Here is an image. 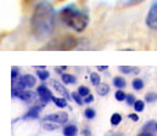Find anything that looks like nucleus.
Segmentation results:
<instances>
[{"mask_svg": "<svg viewBox=\"0 0 157 136\" xmlns=\"http://www.w3.org/2000/svg\"><path fill=\"white\" fill-rule=\"evenodd\" d=\"M55 28V11L50 2L41 1L37 4L31 18V29L37 39L49 38Z\"/></svg>", "mask_w": 157, "mask_h": 136, "instance_id": "obj_1", "label": "nucleus"}, {"mask_svg": "<svg viewBox=\"0 0 157 136\" xmlns=\"http://www.w3.org/2000/svg\"><path fill=\"white\" fill-rule=\"evenodd\" d=\"M60 20L70 28H72L76 32H83L88 23L89 17L86 13L80 11L75 5H67L60 11Z\"/></svg>", "mask_w": 157, "mask_h": 136, "instance_id": "obj_2", "label": "nucleus"}, {"mask_svg": "<svg viewBox=\"0 0 157 136\" xmlns=\"http://www.w3.org/2000/svg\"><path fill=\"white\" fill-rule=\"evenodd\" d=\"M77 45V39L75 37H71V35H66V37H62L57 40H55L52 44H50V47L54 49V50H61V51H68V50H72L75 49Z\"/></svg>", "mask_w": 157, "mask_h": 136, "instance_id": "obj_3", "label": "nucleus"}, {"mask_svg": "<svg viewBox=\"0 0 157 136\" xmlns=\"http://www.w3.org/2000/svg\"><path fill=\"white\" fill-rule=\"evenodd\" d=\"M146 26L151 29H157V0H154L150 9H149V12H147V16H146Z\"/></svg>", "mask_w": 157, "mask_h": 136, "instance_id": "obj_4", "label": "nucleus"}, {"mask_svg": "<svg viewBox=\"0 0 157 136\" xmlns=\"http://www.w3.org/2000/svg\"><path fill=\"white\" fill-rule=\"evenodd\" d=\"M45 120L48 122H51V123H57V124H63L68 120V114L66 112H56V113H52V114H49L44 118Z\"/></svg>", "mask_w": 157, "mask_h": 136, "instance_id": "obj_5", "label": "nucleus"}, {"mask_svg": "<svg viewBox=\"0 0 157 136\" xmlns=\"http://www.w3.org/2000/svg\"><path fill=\"white\" fill-rule=\"evenodd\" d=\"M37 94L39 95V97L44 101V102H48V101H50V100L52 98V94H51V91L49 90L46 86H44V85L38 86Z\"/></svg>", "mask_w": 157, "mask_h": 136, "instance_id": "obj_6", "label": "nucleus"}, {"mask_svg": "<svg viewBox=\"0 0 157 136\" xmlns=\"http://www.w3.org/2000/svg\"><path fill=\"white\" fill-rule=\"evenodd\" d=\"M52 86H54V89L57 91L59 94H61V95L65 96L66 98H70V94H68V91L66 90V88H65L60 82L54 80V82H52Z\"/></svg>", "mask_w": 157, "mask_h": 136, "instance_id": "obj_7", "label": "nucleus"}, {"mask_svg": "<svg viewBox=\"0 0 157 136\" xmlns=\"http://www.w3.org/2000/svg\"><path fill=\"white\" fill-rule=\"evenodd\" d=\"M21 100H23V101H26V102H31V101H34V97H36V95L32 92V91H22L21 94H20V96H18Z\"/></svg>", "mask_w": 157, "mask_h": 136, "instance_id": "obj_8", "label": "nucleus"}, {"mask_svg": "<svg viewBox=\"0 0 157 136\" xmlns=\"http://www.w3.org/2000/svg\"><path fill=\"white\" fill-rule=\"evenodd\" d=\"M40 106H34V107H32L29 111H28V113L25 116V118H37L38 116H39V112H40Z\"/></svg>", "mask_w": 157, "mask_h": 136, "instance_id": "obj_9", "label": "nucleus"}, {"mask_svg": "<svg viewBox=\"0 0 157 136\" xmlns=\"http://www.w3.org/2000/svg\"><path fill=\"white\" fill-rule=\"evenodd\" d=\"M23 80H25V84L27 88H33L36 85V78L32 75V74H26L23 75Z\"/></svg>", "mask_w": 157, "mask_h": 136, "instance_id": "obj_10", "label": "nucleus"}, {"mask_svg": "<svg viewBox=\"0 0 157 136\" xmlns=\"http://www.w3.org/2000/svg\"><path fill=\"white\" fill-rule=\"evenodd\" d=\"M119 71L122 73H125V74H132V73H139V68L136 67H129V66H121L119 67Z\"/></svg>", "mask_w": 157, "mask_h": 136, "instance_id": "obj_11", "label": "nucleus"}, {"mask_svg": "<svg viewBox=\"0 0 157 136\" xmlns=\"http://www.w3.org/2000/svg\"><path fill=\"white\" fill-rule=\"evenodd\" d=\"M109 91H110V86H109L107 84L101 83V84L98 85V94H99L100 96H106V95L109 94Z\"/></svg>", "mask_w": 157, "mask_h": 136, "instance_id": "obj_12", "label": "nucleus"}, {"mask_svg": "<svg viewBox=\"0 0 157 136\" xmlns=\"http://www.w3.org/2000/svg\"><path fill=\"white\" fill-rule=\"evenodd\" d=\"M77 134V128L75 125H68L63 129V135L65 136H76Z\"/></svg>", "mask_w": 157, "mask_h": 136, "instance_id": "obj_13", "label": "nucleus"}, {"mask_svg": "<svg viewBox=\"0 0 157 136\" xmlns=\"http://www.w3.org/2000/svg\"><path fill=\"white\" fill-rule=\"evenodd\" d=\"M52 101H54V103L57 106V107H60V108H65L66 106H67V102H66V100L65 98H60V97H54L52 96Z\"/></svg>", "mask_w": 157, "mask_h": 136, "instance_id": "obj_14", "label": "nucleus"}, {"mask_svg": "<svg viewBox=\"0 0 157 136\" xmlns=\"http://www.w3.org/2000/svg\"><path fill=\"white\" fill-rule=\"evenodd\" d=\"M62 83L65 84H75L76 83V78L71 74H62Z\"/></svg>", "mask_w": 157, "mask_h": 136, "instance_id": "obj_15", "label": "nucleus"}, {"mask_svg": "<svg viewBox=\"0 0 157 136\" xmlns=\"http://www.w3.org/2000/svg\"><path fill=\"white\" fill-rule=\"evenodd\" d=\"M132 86H133V89H134V90L139 91V90H141V89L144 88V83H143V80H141V79L136 78V79H134V80H133Z\"/></svg>", "mask_w": 157, "mask_h": 136, "instance_id": "obj_16", "label": "nucleus"}, {"mask_svg": "<svg viewBox=\"0 0 157 136\" xmlns=\"http://www.w3.org/2000/svg\"><path fill=\"white\" fill-rule=\"evenodd\" d=\"M113 84H115V86L118 88V89L125 88V80H124L123 78H121V77H116V78L113 79Z\"/></svg>", "mask_w": 157, "mask_h": 136, "instance_id": "obj_17", "label": "nucleus"}, {"mask_svg": "<svg viewBox=\"0 0 157 136\" xmlns=\"http://www.w3.org/2000/svg\"><path fill=\"white\" fill-rule=\"evenodd\" d=\"M90 80H91L93 85H95V86H98L99 84H101V79H100V75H99L98 73H95V72L90 74Z\"/></svg>", "mask_w": 157, "mask_h": 136, "instance_id": "obj_18", "label": "nucleus"}, {"mask_svg": "<svg viewBox=\"0 0 157 136\" xmlns=\"http://www.w3.org/2000/svg\"><path fill=\"white\" fill-rule=\"evenodd\" d=\"M122 122V116L119 113H113L111 117V124L112 125H118Z\"/></svg>", "mask_w": 157, "mask_h": 136, "instance_id": "obj_19", "label": "nucleus"}, {"mask_svg": "<svg viewBox=\"0 0 157 136\" xmlns=\"http://www.w3.org/2000/svg\"><path fill=\"white\" fill-rule=\"evenodd\" d=\"M144 107H145V105H144V102H143L141 100H136V101H135V103H134V109H135V112H143V111H144Z\"/></svg>", "mask_w": 157, "mask_h": 136, "instance_id": "obj_20", "label": "nucleus"}, {"mask_svg": "<svg viewBox=\"0 0 157 136\" xmlns=\"http://www.w3.org/2000/svg\"><path fill=\"white\" fill-rule=\"evenodd\" d=\"M145 100L147 102H155L157 100V94L156 92H149L145 95Z\"/></svg>", "mask_w": 157, "mask_h": 136, "instance_id": "obj_21", "label": "nucleus"}, {"mask_svg": "<svg viewBox=\"0 0 157 136\" xmlns=\"http://www.w3.org/2000/svg\"><path fill=\"white\" fill-rule=\"evenodd\" d=\"M37 74H38L39 79H41V80H46L50 77V73L48 71H37Z\"/></svg>", "mask_w": 157, "mask_h": 136, "instance_id": "obj_22", "label": "nucleus"}, {"mask_svg": "<svg viewBox=\"0 0 157 136\" xmlns=\"http://www.w3.org/2000/svg\"><path fill=\"white\" fill-rule=\"evenodd\" d=\"M115 97H116V100H117V101H124V100L127 98V95H125L123 91L119 89V90L116 91V94H115Z\"/></svg>", "mask_w": 157, "mask_h": 136, "instance_id": "obj_23", "label": "nucleus"}, {"mask_svg": "<svg viewBox=\"0 0 157 136\" xmlns=\"http://www.w3.org/2000/svg\"><path fill=\"white\" fill-rule=\"evenodd\" d=\"M78 92L82 95V96H85V97H86L88 95H90V90H89V88H88V86H83V85L78 88Z\"/></svg>", "mask_w": 157, "mask_h": 136, "instance_id": "obj_24", "label": "nucleus"}, {"mask_svg": "<svg viewBox=\"0 0 157 136\" xmlns=\"http://www.w3.org/2000/svg\"><path fill=\"white\" fill-rule=\"evenodd\" d=\"M84 116L88 118V119H93L95 117V111L93 108H86L85 112H84Z\"/></svg>", "mask_w": 157, "mask_h": 136, "instance_id": "obj_25", "label": "nucleus"}, {"mask_svg": "<svg viewBox=\"0 0 157 136\" xmlns=\"http://www.w3.org/2000/svg\"><path fill=\"white\" fill-rule=\"evenodd\" d=\"M72 97H73V100H75L78 105H83V103H84V101L82 100L83 96H82L79 92H73V94H72Z\"/></svg>", "mask_w": 157, "mask_h": 136, "instance_id": "obj_26", "label": "nucleus"}, {"mask_svg": "<svg viewBox=\"0 0 157 136\" xmlns=\"http://www.w3.org/2000/svg\"><path fill=\"white\" fill-rule=\"evenodd\" d=\"M143 1H145V0H128L127 4H125V6H134V5L141 4Z\"/></svg>", "mask_w": 157, "mask_h": 136, "instance_id": "obj_27", "label": "nucleus"}, {"mask_svg": "<svg viewBox=\"0 0 157 136\" xmlns=\"http://www.w3.org/2000/svg\"><path fill=\"white\" fill-rule=\"evenodd\" d=\"M127 103H128L129 106H134V103H135V98H134L133 95H127Z\"/></svg>", "mask_w": 157, "mask_h": 136, "instance_id": "obj_28", "label": "nucleus"}, {"mask_svg": "<svg viewBox=\"0 0 157 136\" xmlns=\"http://www.w3.org/2000/svg\"><path fill=\"white\" fill-rule=\"evenodd\" d=\"M94 101V96L90 94V95H88L86 97H85V100H84V102L85 103H90V102H93Z\"/></svg>", "mask_w": 157, "mask_h": 136, "instance_id": "obj_29", "label": "nucleus"}, {"mask_svg": "<svg viewBox=\"0 0 157 136\" xmlns=\"http://www.w3.org/2000/svg\"><path fill=\"white\" fill-rule=\"evenodd\" d=\"M17 74H18V71H17L16 67H13V68H12V72H11V77H12V79L17 78Z\"/></svg>", "mask_w": 157, "mask_h": 136, "instance_id": "obj_30", "label": "nucleus"}, {"mask_svg": "<svg viewBox=\"0 0 157 136\" xmlns=\"http://www.w3.org/2000/svg\"><path fill=\"white\" fill-rule=\"evenodd\" d=\"M128 117H129V118H130L133 122H138V120H139V117H138L135 113H132V114H129Z\"/></svg>", "mask_w": 157, "mask_h": 136, "instance_id": "obj_31", "label": "nucleus"}, {"mask_svg": "<svg viewBox=\"0 0 157 136\" xmlns=\"http://www.w3.org/2000/svg\"><path fill=\"white\" fill-rule=\"evenodd\" d=\"M44 127H45V129H46V130H55V129H56V127H55V125H52V124H45Z\"/></svg>", "mask_w": 157, "mask_h": 136, "instance_id": "obj_32", "label": "nucleus"}, {"mask_svg": "<svg viewBox=\"0 0 157 136\" xmlns=\"http://www.w3.org/2000/svg\"><path fill=\"white\" fill-rule=\"evenodd\" d=\"M67 67L66 66H63V67H55V71L57 72V73H61V69H66Z\"/></svg>", "mask_w": 157, "mask_h": 136, "instance_id": "obj_33", "label": "nucleus"}, {"mask_svg": "<svg viewBox=\"0 0 157 136\" xmlns=\"http://www.w3.org/2000/svg\"><path fill=\"white\" fill-rule=\"evenodd\" d=\"M107 68H109L107 66H99V67H98L99 71H105V69H107Z\"/></svg>", "mask_w": 157, "mask_h": 136, "instance_id": "obj_34", "label": "nucleus"}, {"mask_svg": "<svg viewBox=\"0 0 157 136\" xmlns=\"http://www.w3.org/2000/svg\"><path fill=\"white\" fill-rule=\"evenodd\" d=\"M139 136H154L152 135V134H150V133H146V131H145V133H143V134H140V135Z\"/></svg>", "mask_w": 157, "mask_h": 136, "instance_id": "obj_35", "label": "nucleus"}, {"mask_svg": "<svg viewBox=\"0 0 157 136\" xmlns=\"http://www.w3.org/2000/svg\"><path fill=\"white\" fill-rule=\"evenodd\" d=\"M23 1H25V2H27V4H31L33 0H23Z\"/></svg>", "mask_w": 157, "mask_h": 136, "instance_id": "obj_36", "label": "nucleus"}, {"mask_svg": "<svg viewBox=\"0 0 157 136\" xmlns=\"http://www.w3.org/2000/svg\"><path fill=\"white\" fill-rule=\"evenodd\" d=\"M156 130H157V124H156Z\"/></svg>", "mask_w": 157, "mask_h": 136, "instance_id": "obj_37", "label": "nucleus"}, {"mask_svg": "<svg viewBox=\"0 0 157 136\" xmlns=\"http://www.w3.org/2000/svg\"><path fill=\"white\" fill-rule=\"evenodd\" d=\"M60 1H62V0H60Z\"/></svg>", "mask_w": 157, "mask_h": 136, "instance_id": "obj_38", "label": "nucleus"}]
</instances>
